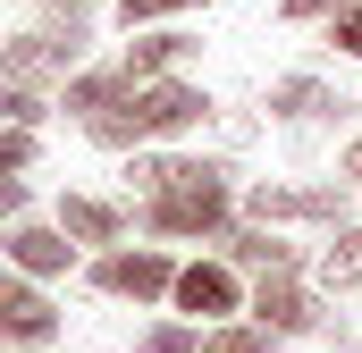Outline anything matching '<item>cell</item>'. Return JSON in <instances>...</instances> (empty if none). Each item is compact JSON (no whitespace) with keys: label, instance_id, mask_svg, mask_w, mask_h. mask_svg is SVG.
Wrapping results in <instances>:
<instances>
[{"label":"cell","instance_id":"1","mask_svg":"<svg viewBox=\"0 0 362 353\" xmlns=\"http://www.w3.org/2000/svg\"><path fill=\"white\" fill-rule=\"evenodd\" d=\"M228 160H202V152H169V143H144L127 152V202H135V227L160 236V244H211L228 219H236V185Z\"/></svg>","mask_w":362,"mask_h":353},{"label":"cell","instance_id":"2","mask_svg":"<svg viewBox=\"0 0 362 353\" xmlns=\"http://www.w3.org/2000/svg\"><path fill=\"white\" fill-rule=\"evenodd\" d=\"M211 118H219V101L194 85V76H135L110 109H93L76 135H85L93 152H144V143H185V135H202Z\"/></svg>","mask_w":362,"mask_h":353},{"label":"cell","instance_id":"3","mask_svg":"<svg viewBox=\"0 0 362 353\" xmlns=\"http://www.w3.org/2000/svg\"><path fill=\"white\" fill-rule=\"evenodd\" d=\"M169 277H177V253L152 236V244H101L85 261V286L101 294V303H135V311H152V303H169Z\"/></svg>","mask_w":362,"mask_h":353},{"label":"cell","instance_id":"4","mask_svg":"<svg viewBox=\"0 0 362 353\" xmlns=\"http://www.w3.org/2000/svg\"><path fill=\"white\" fill-rule=\"evenodd\" d=\"M59 337H68L59 294H51L42 277H25V269L0 261V353H51Z\"/></svg>","mask_w":362,"mask_h":353},{"label":"cell","instance_id":"5","mask_svg":"<svg viewBox=\"0 0 362 353\" xmlns=\"http://www.w3.org/2000/svg\"><path fill=\"white\" fill-rule=\"evenodd\" d=\"M0 261L25 269V277H42V286H59V277H76V269H85V244H76L59 219L17 210V219H0Z\"/></svg>","mask_w":362,"mask_h":353},{"label":"cell","instance_id":"6","mask_svg":"<svg viewBox=\"0 0 362 353\" xmlns=\"http://www.w3.org/2000/svg\"><path fill=\"white\" fill-rule=\"evenodd\" d=\"M169 311L177 320H194V328H219V320H236L245 311V269L236 261H177V277H169Z\"/></svg>","mask_w":362,"mask_h":353},{"label":"cell","instance_id":"7","mask_svg":"<svg viewBox=\"0 0 362 353\" xmlns=\"http://www.w3.org/2000/svg\"><path fill=\"white\" fill-rule=\"evenodd\" d=\"M85 59V34H59V25H17V34H0V76H17V85L34 92H59V76Z\"/></svg>","mask_w":362,"mask_h":353},{"label":"cell","instance_id":"8","mask_svg":"<svg viewBox=\"0 0 362 353\" xmlns=\"http://www.w3.org/2000/svg\"><path fill=\"white\" fill-rule=\"evenodd\" d=\"M245 219H262V227H337L346 219V176L337 185H245Z\"/></svg>","mask_w":362,"mask_h":353},{"label":"cell","instance_id":"9","mask_svg":"<svg viewBox=\"0 0 362 353\" xmlns=\"http://www.w3.org/2000/svg\"><path fill=\"white\" fill-rule=\"evenodd\" d=\"M245 320H262L270 337H320V328H329L320 294H312L295 269H278V277H253V286H245Z\"/></svg>","mask_w":362,"mask_h":353},{"label":"cell","instance_id":"10","mask_svg":"<svg viewBox=\"0 0 362 353\" xmlns=\"http://www.w3.org/2000/svg\"><path fill=\"white\" fill-rule=\"evenodd\" d=\"M51 219H59V227H68L85 253H101V244H127V236H135V202H127V193H93V185H59Z\"/></svg>","mask_w":362,"mask_h":353},{"label":"cell","instance_id":"11","mask_svg":"<svg viewBox=\"0 0 362 353\" xmlns=\"http://www.w3.org/2000/svg\"><path fill=\"white\" fill-rule=\"evenodd\" d=\"M262 109H270L278 126H337L354 101L329 85V76H303V68H295V76H278V85L262 92Z\"/></svg>","mask_w":362,"mask_h":353},{"label":"cell","instance_id":"12","mask_svg":"<svg viewBox=\"0 0 362 353\" xmlns=\"http://www.w3.org/2000/svg\"><path fill=\"white\" fill-rule=\"evenodd\" d=\"M219 261H236V269H253V277H278V269H303V253L278 236V227H262V219H228L219 236Z\"/></svg>","mask_w":362,"mask_h":353},{"label":"cell","instance_id":"13","mask_svg":"<svg viewBox=\"0 0 362 353\" xmlns=\"http://www.w3.org/2000/svg\"><path fill=\"white\" fill-rule=\"evenodd\" d=\"M194 51H202V42L169 17V25H135V34H127V51H118V68H127V76H185V59H194Z\"/></svg>","mask_w":362,"mask_h":353},{"label":"cell","instance_id":"14","mask_svg":"<svg viewBox=\"0 0 362 353\" xmlns=\"http://www.w3.org/2000/svg\"><path fill=\"white\" fill-rule=\"evenodd\" d=\"M127 85H135V76H127L118 59H76V68L59 76V92H51V101H59V118H76V126H85L93 109H110Z\"/></svg>","mask_w":362,"mask_h":353},{"label":"cell","instance_id":"15","mask_svg":"<svg viewBox=\"0 0 362 353\" xmlns=\"http://www.w3.org/2000/svg\"><path fill=\"white\" fill-rule=\"evenodd\" d=\"M312 286L320 294H362V227H329V244H320V261H312Z\"/></svg>","mask_w":362,"mask_h":353},{"label":"cell","instance_id":"16","mask_svg":"<svg viewBox=\"0 0 362 353\" xmlns=\"http://www.w3.org/2000/svg\"><path fill=\"white\" fill-rule=\"evenodd\" d=\"M51 118H59V101H51V92L0 76V126H51Z\"/></svg>","mask_w":362,"mask_h":353},{"label":"cell","instance_id":"17","mask_svg":"<svg viewBox=\"0 0 362 353\" xmlns=\"http://www.w3.org/2000/svg\"><path fill=\"white\" fill-rule=\"evenodd\" d=\"M185 8H211V0H110V25L118 34H135V25H169Z\"/></svg>","mask_w":362,"mask_h":353},{"label":"cell","instance_id":"18","mask_svg":"<svg viewBox=\"0 0 362 353\" xmlns=\"http://www.w3.org/2000/svg\"><path fill=\"white\" fill-rule=\"evenodd\" d=\"M278 337L262 320H219V328H202V353H270Z\"/></svg>","mask_w":362,"mask_h":353},{"label":"cell","instance_id":"19","mask_svg":"<svg viewBox=\"0 0 362 353\" xmlns=\"http://www.w3.org/2000/svg\"><path fill=\"white\" fill-rule=\"evenodd\" d=\"M42 169V126H0V176H34Z\"/></svg>","mask_w":362,"mask_h":353},{"label":"cell","instance_id":"20","mask_svg":"<svg viewBox=\"0 0 362 353\" xmlns=\"http://www.w3.org/2000/svg\"><path fill=\"white\" fill-rule=\"evenodd\" d=\"M135 353H202V328H194V320H152V328L135 337Z\"/></svg>","mask_w":362,"mask_h":353},{"label":"cell","instance_id":"21","mask_svg":"<svg viewBox=\"0 0 362 353\" xmlns=\"http://www.w3.org/2000/svg\"><path fill=\"white\" fill-rule=\"evenodd\" d=\"M329 42H337L346 59H362V0H337V8H329Z\"/></svg>","mask_w":362,"mask_h":353},{"label":"cell","instance_id":"22","mask_svg":"<svg viewBox=\"0 0 362 353\" xmlns=\"http://www.w3.org/2000/svg\"><path fill=\"white\" fill-rule=\"evenodd\" d=\"M17 210H34V176H0V219H17Z\"/></svg>","mask_w":362,"mask_h":353},{"label":"cell","instance_id":"23","mask_svg":"<svg viewBox=\"0 0 362 353\" xmlns=\"http://www.w3.org/2000/svg\"><path fill=\"white\" fill-rule=\"evenodd\" d=\"M329 8H337V0H278V17H286V25H320Z\"/></svg>","mask_w":362,"mask_h":353},{"label":"cell","instance_id":"24","mask_svg":"<svg viewBox=\"0 0 362 353\" xmlns=\"http://www.w3.org/2000/svg\"><path fill=\"white\" fill-rule=\"evenodd\" d=\"M337 176H346V185H362V143H346V152H337Z\"/></svg>","mask_w":362,"mask_h":353}]
</instances>
